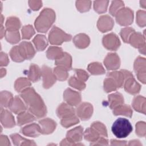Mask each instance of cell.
<instances>
[{"label":"cell","mask_w":146,"mask_h":146,"mask_svg":"<svg viewBox=\"0 0 146 146\" xmlns=\"http://www.w3.org/2000/svg\"><path fill=\"white\" fill-rule=\"evenodd\" d=\"M29 111L38 118L43 117L46 115V107L40 96L34 88L28 87L21 93Z\"/></svg>","instance_id":"obj_1"},{"label":"cell","mask_w":146,"mask_h":146,"mask_svg":"<svg viewBox=\"0 0 146 146\" xmlns=\"http://www.w3.org/2000/svg\"><path fill=\"white\" fill-rule=\"evenodd\" d=\"M55 19L54 11L51 9H44L35 21L36 30L40 33H46L50 28Z\"/></svg>","instance_id":"obj_2"},{"label":"cell","mask_w":146,"mask_h":146,"mask_svg":"<svg viewBox=\"0 0 146 146\" xmlns=\"http://www.w3.org/2000/svg\"><path fill=\"white\" fill-rule=\"evenodd\" d=\"M111 130L116 137L125 138L131 133L133 128L128 119L120 117L114 121Z\"/></svg>","instance_id":"obj_3"},{"label":"cell","mask_w":146,"mask_h":146,"mask_svg":"<svg viewBox=\"0 0 146 146\" xmlns=\"http://www.w3.org/2000/svg\"><path fill=\"white\" fill-rule=\"evenodd\" d=\"M84 137L86 140L95 142L102 137H107V131L103 123L96 121L93 123L91 127L86 130Z\"/></svg>","instance_id":"obj_4"},{"label":"cell","mask_w":146,"mask_h":146,"mask_svg":"<svg viewBox=\"0 0 146 146\" xmlns=\"http://www.w3.org/2000/svg\"><path fill=\"white\" fill-rule=\"evenodd\" d=\"M71 35L65 33L56 26H54L48 35L49 42L51 44L60 45L63 42L70 40Z\"/></svg>","instance_id":"obj_5"},{"label":"cell","mask_w":146,"mask_h":146,"mask_svg":"<svg viewBox=\"0 0 146 146\" xmlns=\"http://www.w3.org/2000/svg\"><path fill=\"white\" fill-rule=\"evenodd\" d=\"M116 22L121 26L131 25L133 22V13L129 8L123 7L115 15Z\"/></svg>","instance_id":"obj_6"},{"label":"cell","mask_w":146,"mask_h":146,"mask_svg":"<svg viewBox=\"0 0 146 146\" xmlns=\"http://www.w3.org/2000/svg\"><path fill=\"white\" fill-rule=\"evenodd\" d=\"M41 71L43 77V86L44 88H48L55 83L56 78L51 68L47 66H43Z\"/></svg>","instance_id":"obj_7"},{"label":"cell","mask_w":146,"mask_h":146,"mask_svg":"<svg viewBox=\"0 0 146 146\" xmlns=\"http://www.w3.org/2000/svg\"><path fill=\"white\" fill-rule=\"evenodd\" d=\"M103 44L104 47L110 50H116L120 46V42L117 36L113 34L110 33L103 38Z\"/></svg>","instance_id":"obj_8"},{"label":"cell","mask_w":146,"mask_h":146,"mask_svg":"<svg viewBox=\"0 0 146 146\" xmlns=\"http://www.w3.org/2000/svg\"><path fill=\"white\" fill-rule=\"evenodd\" d=\"M134 70L139 80L145 83V59L138 57L134 63Z\"/></svg>","instance_id":"obj_9"},{"label":"cell","mask_w":146,"mask_h":146,"mask_svg":"<svg viewBox=\"0 0 146 146\" xmlns=\"http://www.w3.org/2000/svg\"><path fill=\"white\" fill-rule=\"evenodd\" d=\"M93 112V107L92 105L88 103H83L79 105L76 110L77 116L82 120H88Z\"/></svg>","instance_id":"obj_10"},{"label":"cell","mask_w":146,"mask_h":146,"mask_svg":"<svg viewBox=\"0 0 146 146\" xmlns=\"http://www.w3.org/2000/svg\"><path fill=\"white\" fill-rule=\"evenodd\" d=\"M63 98L67 103L71 106L78 105L81 100L80 93L73 91L70 88H67L64 92Z\"/></svg>","instance_id":"obj_11"},{"label":"cell","mask_w":146,"mask_h":146,"mask_svg":"<svg viewBox=\"0 0 146 146\" xmlns=\"http://www.w3.org/2000/svg\"><path fill=\"white\" fill-rule=\"evenodd\" d=\"M128 43L132 46L139 48L140 51L143 50V52L145 53V36H143L141 33L133 32L129 38Z\"/></svg>","instance_id":"obj_12"},{"label":"cell","mask_w":146,"mask_h":146,"mask_svg":"<svg viewBox=\"0 0 146 146\" xmlns=\"http://www.w3.org/2000/svg\"><path fill=\"white\" fill-rule=\"evenodd\" d=\"M19 52L24 59H30L35 55L34 48L31 43L29 42H22L18 46Z\"/></svg>","instance_id":"obj_13"},{"label":"cell","mask_w":146,"mask_h":146,"mask_svg":"<svg viewBox=\"0 0 146 146\" xmlns=\"http://www.w3.org/2000/svg\"><path fill=\"white\" fill-rule=\"evenodd\" d=\"M104 63L107 70H116L120 67V60L117 54L109 53L104 59Z\"/></svg>","instance_id":"obj_14"},{"label":"cell","mask_w":146,"mask_h":146,"mask_svg":"<svg viewBox=\"0 0 146 146\" xmlns=\"http://www.w3.org/2000/svg\"><path fill=\"white\" fill-rule=\"evenodd\" d=\"M113 21L111 17L106 15L101 16L97 23L98 29L102 33L111 30L113 26Z\"/></svg>","instance_id":"obj_15"},{"label":"cell","mask_w":146,"mask_h":146,"mask_svg":"<svg viewBox=\"0 0 146 146\" xmlns=\"http://www.w3.org/2000/svg\"><path fill=\"white\" fill-rule=\"evenodd\" d=\"M1 122L5 128L13 127L15 123L14 117L7 110L1 108Z\"/></svg>","instance_id":"obj_16"},{"label":"cell","mask_w":146,"mask_h":146,"mask_svg":"<svg viewBox=\"0 0 146 146\" xmlns=\"http://www.w3.org/2000/svg\"><path fill=\"white\" fill-rule=\"evenodd\" d=\"M75 111L71 106L63 103L56 110V113L59 117L61 119L67 118L75 115Z\"/></svg>","instance_id":"obj_17"},{"label":"cell","mask_w":146,"mask_h":146,"mask_svg":"<svg viewBox=\"0 0 146 146\" xmlns=\"http://www.w3.org/2000/svg\"><path fill=\"white\" fill-rule=\"evenodd\" d=\"M83 128L81 126H78L74 129H72L67 132L66 139L71 143L75 144V142H79L82 140L83 137Z\"/></svg>","instance_id":"obj_18"},{"label":"cell","mask_w":146,"mask_h":146,"mask_svg":"<svg viewBox=\"0 0 146 146\" xmlns=\"http://www.w3.org/2000/svg\"><path fill=\"white\" fill-rule=\"evenodd\" d=\"M124 83V87L126 92L131 94H136L139 92L140 90V86L136 82L135 79L133 78V75L127 78Z\"/></svg>","instance_id":"obj_19"},{"label":"cell","mask_w":146,"mask_h":146,"mask_svg":"<svg viewBox=\"0 0 146 146\" xmlns=\"http://www.w3.org/2000/svg\"><path fill=\"white\" fill-rule=\"evenodd\" d=\"M21 132L25 136L34 137H37L42 133L40 125L35 123L30 124L24 127L21 129Z\"/></svg>","instance_id":"obj_20"},{"label":"cell","mask_w":146,"mask_h":146,"mask_svg":"<svg viewBox=\"0 0 146 146\" xmlns=\"http://www.w3.org/2000/svg\"><path fill=\"white\" fill-rule=\"evenodd\" d=\"M41 132L43 134H49L52 133L56 128V124L52 119L49 118L43 119L39 121Z\"/></svg>","instance_id":"obj_21"},{"label":"cell","mask_w":146,"mask_h":146,"mask_svg":"<svg viewBox=\"0 0 146 146\" xmlns=\"http://www.w3.org/2000/svg\"><path fill=\"white\" fill-rule=\"evenodd\" d=\"M9 108L13 112L16 114H19L24 112L27 109V107L25 106L23 102L18 96H16L13 98Z\"/></svg>","instance_id":"obj_22"},{"label":"cell","mask_w":146,"mask_h":146,"mask_svg":"<svg viewBox=\"0 0 146 146\" xmlns=\"http://www.w3.org/2000/svg\"><path fill=\"white\" fill-rule=\"evenodd\" d=\"M72 58L71 56L67 52H64L62 58L55 60V64L57 66L62 67L67 71L70 70L71 68Z\"/></svg>","instance_id":"obj_23"},{"label":"cell","mask_w":146,"mask_h":146,"mask_svg":"<svg viewBox=\"0 0 146 146\" xmlns=\"http://www.w3.org/2000/svg\"><path fill=\"white\" fill-rule=\"evenodd\" d=\"M75 45L79 48H84L90 44L89 37L84 34H79L75 36L73 39Z\"/></svg>","instance_id":"obj_24"},{"label":"cell","mask_w":146,"mask_h":146,"mask_svg":"<svg viewBox=\"0 0 146 146\" xmlns=\"http://www.w3.org/2000/svg\"><path fill=\"white\" fill-rule=\"evenodd\" d=\"M41 75L42 71L39 68V67L35 64H31L30 66V69L28 74L29 79L31 81L35 82L39 80Z\"/></svg>","instance_id":"obj_25"},{"label":"cell","mask_w":146,"mask_h":146,"mask_svg":"<svg viewBox=\"0 0 146 146\" xmlns=\"http://www.w3.org/2000/svg\"><path fill=\"white\" fill-rule=\"evenodd\" d=\"M108 101L109 106L111 108L113 109L116 107L123 104L124 98L121 94L116 92L108 96Z\"/></svg>","instance_id":"obj_26"},{"label":"cell","mask_w":146,"mask_h":146,"mask_svg":"<svg viewBox=\"0 0 146 146\" xmlns=\"http://www.w3.org/2000/svg\"><path fill=\"white\" fill-rule=\"evenodd\" d=\"M132 106L133 108L144 114L145 113V98L141 96H136L132 102Z\"/></svg>","instance_id":"obj_27"},{"label":"cell","mask_w":146,"mask_h":146,"mask_svg":"<svg viewBox=\"0 0 146 146\" xmlns=\"http://www.w3.org/2000/svg\"><path fill=\"white\" fill-rule=\"evenodd\" d=\"M46 54L48 59L57 60L63 56L64 52L60 47L51 46L48 48Z\"/></svg>","instance_id":"obj_28"},{"label":"cell","mask_w":146,"mask_h":146,"mask_svg":"<svg viewBox=\"0 0 146 146\" xmlns=\"http://www.w3.org/2000/svg\"><path fill=\"white\" fill-rule=\"evenodd\" d=\"M35 119V116L31 113L28 112H22L18 114L17 116L18 125H22L26 123L33 121Z\"/></svg>","instance_id":"obj_29"},{"label":"cell","mask_w":146,"mask_h":146,"mask_svg":"<svg viewBox=\"0 0 146 146\" xmlns=\"http://www.w3.org/2000/svg\"><path fill=\"white\" fill-rule=\"evenodd\" d=\"M21 27V22L18 18L10 17L6 21V27L8 31H17Z\"/></svg>","instance_id":"obj_30"},{"label":"cell","mask_w":146,"mask_h":146,"mask_svg":"<svg viewBox=\"0 0 146 146\" xmlns=\"http://www.w3.org/2000/svg\"><path fill=\"white\" fill-rule=\"evenodd\" d=\"M113 114L115 115H121L131 117L132 115V111L129 106L122 104L113 108Z\"/></svg>","instance_id":"obj_31"},{"label":"cell","mask_w":146,"mask_h":146,"mask_svg":"<svg viewBox=\"0 0 146 146\" xmlns=\"http://www.w3.org/2000/svg\"><path fill=\"white\" fill-rule=\"evenodd\" d=\"M10 137L14 143V145H36V144L31 140H28L27 139L23 138L22 136H21L17 134V133H14V134H12L10 135Z\"/></svg>","instance_id":"obj_32"},{"label":"cell","mask_w":146,"mask_h":146,"mask_svg":"<svg viewBox=\"0 0 146 146\" xmlns=\"http://www.w3.org/2000/svg\"><path fill=\"white\" fill-rule=\"evenodd\" d=\"M33 42L38 51H43L47 46V39L43 35H37L33 39Z\"/></svg>","instance_id":"obj_33"},{"label":"cell","mask_w":146,"mask_h":146,"mask_svg":"<svg viewBox=\"0 0 146 146\" xmlns=\"http://www.w3.org/2000/svg\"><path fill=\"white\" fill-rule=\"evenodd\" d=\"M31 86V83L29 79L25 78L18 79L15 83L14 87L17 92H22Z\"/></svg>","instance_id":"obj_34"},{"label":"cell","mask_w":146,"mask_h":146,"mask_svg":"<svg viewBox=\"0 0 146 146\" xmlns=\"http://www.w3.org/2000/svg\"><path fill=\"white\" fill-rule=\"evenodd\" d=\"M11 93L7 91H2L1 92V106L3 107H9L11 102L13 100Z\"/></svg>","instance_id":"obj_35"},{"label":"cell","mask_w":146,"mask_h":146,"mask_svg":"<svg viewBox=\"0 0 146 146\" xmlns=\"http://www.w3.org/2000/svg\"><path fill=\"white\" fill-rule=\"evenodd\" d=\"M88 70L92 75H100L105 73V70L102 65L98 62L90 63L88 66Z\"/></svg>","instance_id":"obj_36"},{"label":"cell","mask_w":146,"mask_h":146,"mask_svg":"<svg viewBox=\"0 0 146 146\" xmlns=\"http://www.w3.org/2000/svg\"><path fill=\"white\" fill-rule=\"evenodd\" d=\"M119 87L117 86L116 82L113 78L107 76V78H106L104 80V89L106 92H110L111 91H115Z\"/></svg>","instance_id":"obj_37"},{"label":"cell","mask_w":146,"mask_h":146,"mask_svg":"<svg viewBox=\"0 0 146 146\" xmlns=\"http://www.w3.org/2000/svg\"><path fill=\"white\" fill-rule=\"evenodd\" d=\"M5 38L7 41L11 44L18 43L20 40V35L19 31H8L6 32Z\"/></svg>","instance_id":"obj_38"},{"label":"cell","mask_w":146,"mask_h":146,"mask_svg":"<svg viewBox=\"0 0 146 146\" xmlns=\"http://www.w3.org/2000/svg\"><path fill=\"white\" fill-rule=\"evenodd\" d=\"M67 71V70L57 66L54 70V74L55 75L56 79L59 80H65L67 79L68 75Z\"/></svg>","instance_id":"obj_39"},{"label":"cell","mask_w":146,"mask_h":146,"mask_svg":"<svg viewBox=\"0 0 146 146\" xmlns=\"http://www.w3.org/2000/svg\"><path fill=\"white\" fill-rule=\"evenodd\" d=\"M68 84L70 86L75 88L79 90H83L86 87L85 83L78 79L76 76H71L68 81Z\"/></svg>","instance_id":"obj_40"},{"label":"cell","mask_w":146,"mask_h":146,"mask_svg":"<svg viewBox=\"0 0 146 146\" xmlns=\"http://www.w3.org/2000/svg\"><path fill=\"white\" fill-rule=\"evenodd\" d=\"M79 120L78 117L75 115L69 117L62 119L60 121V123L63 127L67 128L74 124H76V123H79Z\"/></svg>","instance_id":"obj_41"},{"label":"cell","mask_w":146,"mask_h":146,"mask_svg":"<svg viewBox=\"0 0 146 146\" xmlns=\"http://www.w3.org/2000/svg\"><path fill=\"white\" fill-rule=\"evenodd\" d=\"M10 56L13 61L17 62H21L25 60L19 52L18 46H15L11 48L10 52Z\"/></svg>","instance_id":"obj_42"},{"label":"cell","mask_w":146,"mask_h":146,"mask_svg":"<svg viewBox=\"0 0 146 146\" xmlns=\"http://www.w3.org/2000/svg\"><path fill=\"white\" fill-rule=\"evenodd\" d=\"M108 2V1H95L94 3V10L98 13L106 12Z\"/></svg>","instance_id":"obj_43"},{"label":"cell","mask_w":146,"mask_h":146,"mask_svg":"<svg viewBox=\"0 0 146 146\" xmlns=\"http://www.w3.org/2000/svg\"><path fill=\"white\" fill-rule=\"evenodd\" d=\"M124 7V3L120 1H112L111 5L110 8V13L113 15L115 16L116 13L121 8Z\"/></svg>","instance_id":"obj_44"},{"label":"cell","mask_w":146,"mask_h":146,"mask_svg":"<svg viewBox=\"0 0 146 146\" xmlns=\"http://www.w3.org/2000/svg\"><path fill=\"white\" fill-rule=\"evenodd\" d=\"M22 38L23 39H29L35 34V31L31 25H27L23 27L22 29Z\"/></svg>","instance_id":"obj_45"},{"label":"cell","mask_w":146,"mask_h":146,"mask_svg":"<svg viewBox=\"0 0 146 146\" xmlns=\"http://www.w3.org/2000/svg\"><path fill=\"white\" fill-rule=\"evenodd\" d=\"M76 6L78 10L80 12H86L90 10L91 6V1H78L76 2Z\"/></svg>","instance_id":"obj_46"},{"label":"cell","mask_w":146,"mask_h":146,"mask_svg":"<svg viewBox=\"0 0 146 146\" xmlns=\"http://www.w3.org/2000/svg\"><path fill=\"white\" fill-rule=\"evenodd\" d=\"M135 32V30L131 27H125L122 29L120 31V35L124 42L128 43V40L131 34Z\"/></svg>","instance_id":"obj_47"},{"label":"cell","mask_w":146,"mask_h":146,"mask_svg":"<svg viewBox=\"0 0 146 146\" xmlns=\"http://www.w3.org/2000/svg\"><path fill=\"white\" fill-rule=\"evenodd\" d=\"M136 22L140 27H144L145 25V11L139 10L137 13Z\"/></svg>","instance_id":"obj_48"},{"label":"cell","mask_w":146,"mask_h":146,"mask_svg":"<svg viewBox=\"0 0 146 146\" xmlns=\"http://www.w3.org/2000/svg\"><path fill=\"white\" fill-rule=\"evenodd\" d=\"M136 134L140 137L145 136V123L143 121L138 122L136 125Z\"/></svg>","instance_id":"obj_49"},{"label":"cell","mask_w":146,"mask_h":146,"mask_svg":"<svg viewBox=\"0 0 146 146\" xmlns=\"http://www.w3.org/2000/svg\"><path fill=\"white\" fill-rule=\"evenodd\" d=\"M74 71L76 74V77L82 82L86 81L89 78V75L84 70L80 69H75Z\"/></svg>","instance_id":"obj_50"},{"label":"cell","mask_w":146,"mask_h":146,"mask_svg":"<svg viewBox=\"0 0 146 146\" xmlns=\"http://www.w3.org/2000/svg\"><path fill=\"white\" fill-rule=\"evenodd\" d=\"M29 6L33 10H38L40 7H42V1H30L29 2Z\"/></svg>","instance_id":"obj_51"},{"label":"cell","mask_w":146,"mask_h":146,"mask_svg":"<svg viewBox=\"0 0 146 146\" xmlns=\"http://www.w3.org/2000/svg\"><path fill=\"white\" fill-rule=\"evenodd\" d=\"M9 58L6 54L1 52V66H7L9 63Z\"/></svg>","instance_id":"obj_52"},{"label":"cell","mask_w":146,"mask_h":146,"mask_svg":"<svg viewBox=\"0 0 146 146\" xmlns=\"http://www.w3.org/2000/svg\"><path fill=\"white\" fill-rule=\"evenodd\" d=\"M108 140L104 137H102L96 141L94 142L93 143H91V145H108Z\"/></svg>","instance_id":"obj_53"},{"label":"cell","mask_w":146,"mask_h":146,"mask_svg":"<svg viewBox=\"0 0 146 146\" xmlns=\"http://www.w3.org/2000/svg\"><path fill=\"white\" fill-rule=\"evenodd\" d=\"M9 140L6 136L1 135L0 138V145H10Z\"/></svg>","instance_id":"obj_54"},{"label":"cell","mask_w":146,"mask_h":146,"mask_svg":"<svg viewBox=\"0 0 146 146\" xmlns=\"http://www.w3.org/2000/svg\"><path fill=\"white\" fill-rule=\"evenodd\" d=\"M111 145H126L125 141H118L116 140H111Z\"/></svg>","instance_id":"obj_55"},{"label":"cell","mask_w":146,"mask_h":146,"mask_svg":"<svg viewBox=\"0 0 146 146\" xmlns=\"http://www.w3.org/2000/svg\"><path fill=\"white\" fill-rule=\"evenodd\" d=\"M6 34V31L5 30V29L2 27V26H1V38H2L3 37V36H5Z\"/></svg>","instance_id":"obj_56"},{"label":"cell","mask_w":146,"mask_h":146,"mask_svg":"<svg viewBox=\"0 0 146 146\" xmlns=\"http://www.w3.org/2000/svg\"><path fill=\"white\" fill-rule=\"evenodd\" d=\"M6 72V70H5V68H1V78H2L4 75H5Z\"/></svg>","instance_id":"obj_57"}]
</instances>
